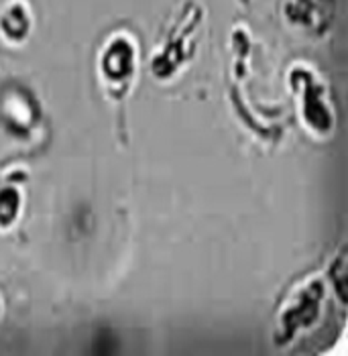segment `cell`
Returning <instances> with one entry per match:
<instances>
[{
	"label": "cell",
	"instance_id": "6da1fadb",
	"mask_svg": "<svg viewBox=\"0 0 348 356\" xmlns=\"http://www.w3.org/2000/svg\"><path fill=\"white\" fill-rule=\"evenodd\" d=\"M134 70V47L125 35L108 41L106 51L102 54V72L110 88L129 86Z\"/></svg>",
	"mask_w": 348,
	"mask_h": 356
},
{
	"label": "cell",
	"instance_id": "7a4b0ae2",
	"mask_svg": "<svg viewBox=\"0 0 348 356\" xmlns=\"http://www.w3.org/2000/svg\"><path fill=\"white\" fill-rule=\"evenodd\" d=\"M2 31L8 37H19V39L25 37V33L29 31V15L23 4L17 2L2 15Z\"/></svg>",
	"mask_w": 348,
	"mask_h": 356
}]
</instances>
